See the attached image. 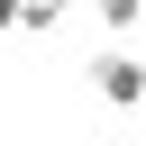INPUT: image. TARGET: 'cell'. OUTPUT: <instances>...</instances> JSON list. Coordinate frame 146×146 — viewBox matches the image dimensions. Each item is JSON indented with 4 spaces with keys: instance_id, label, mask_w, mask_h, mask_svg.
Returning a JSON list of instances; mask_svg holds the SVG:
<instances>
[{
    "instance_id": "obj_3",
    "label": "cell",
    "mask_w": 146,
    "mask_h": 146,
    "mask_svg": "<svg viewBox=\"0 0 146 146\" xmlns=\"http://www.w3.org/2000/svg\"><path fill=\"white\" fill-rule=\"evenodd\" d=\"M18 9H27V0H0V36H9V27H18Z\"/></svg>"
},
{
    "instance_id": "obj_2",
    "label": "cell",
    "mask_w": 146,
    "mask_h": 146,
    "mask_svg": "<svg viewBox=\"0 0 146 146\" xmlns=\"http://www.w3.org/2000/svg\"><path fill=\"white\" fill-rule=\"evenodd\" d=\"M91 9H100V27H110L119 46H128V36L146 27V0H91Z\"/></svg>"
},
{
    "instance_id": "obj_1",
    "label": "cell",
    "mask_w": 146,
    "mask_h": 146,
    "mask_svg": "<svg viewBox=\"0 0 146 146\" xmlns=\"http://www.w3.org/2000/svg\"><path fill=\"white\" fill-rule=\"evenodd\" d=\"M91 91H100L110 110H146V55H137V46H100V55H91Z\"/></svg>"
},
{
    "instance_id": "obj_4",
    "label": "cell",
    "mask_w": 146,
    "mask_h": 146,
    "mask_svg": "<svg viewBox=\"0 0 146 146\" xmlns=\"http://www.w3.org/2000/svg\"><path fill=\"white\" fill-rule=\"evenodd\" d=\"M46 9H55V18H64V9H73V0H46Z\"/></svg>"
}]
</instances>
